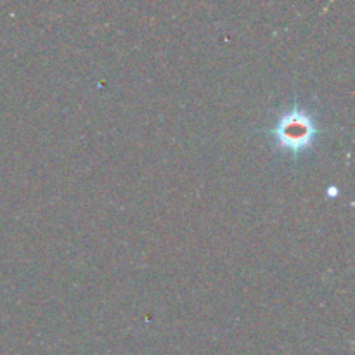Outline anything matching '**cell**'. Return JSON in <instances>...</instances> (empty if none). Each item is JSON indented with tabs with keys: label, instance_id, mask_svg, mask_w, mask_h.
Returning a JSON list of instances; mask_svg holds the SVG:
<instances>
[{
	"label": "cell",
	"instance_id": "cell-1",
	"mask_svg": "<svg viewBox=\"0 0 355 355\" xmlns=\"http://www.w3.org/2000/svg\"><path fill=\"white\" fill-rule=\"evenodd\" d=\"M314 134L315 130L312 120L302 111H293V113L286 114L276 128V135L279 137L281 144L295 149V151L307 146Z\"/></svg>",
	"mask_w": 355,
	"mask_h": 355
}]
</instances>
